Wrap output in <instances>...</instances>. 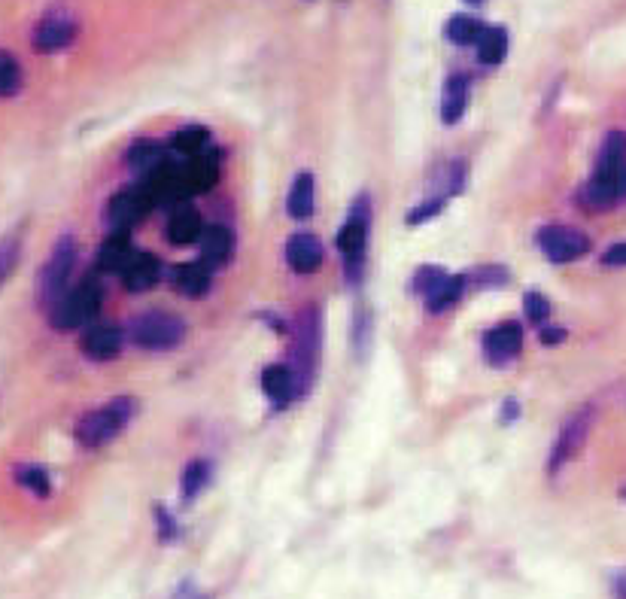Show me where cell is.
I'll return each instance as SVG.
<instances>
[{
    "label": "cell",
    "instance_id": "obj_12",
    "mask_svg": "<svg viewBox=\"0 0 626 599\" xmlns=\"http://www.w3.org/2000/svg\"><path fill=\"white\" fill-rule=\"evenodd\" d=\"M286 262L295 274H313L326 262L323 241L313 235H292L286 244Z\"/></svg>",
    "mask_w": 626,
    "mask_h": 599
},
{
    "label": "cell",
    "instance_id": "obj_15",
    "mask_svg": "<svg viewBox=\"0 0 626 599\" xmlns=\"http://www.w3.org/2000/svg\"><path fill=\"white\" fill-rule=\"evenodd\" d=\"M523 347V329L517 323H502L484 335V350L490 362H508Z\"/></svg>",
    "mask_w": 626,
    "mask_h": 599
},
{
    "label": "cell",
    "instance_id": "obj_2",
    "mask_svg": "<svg viewBox=\"0 0 626 599\" xmlns=\"http://www.w3.org/2000/svg\"><path fill=\"white\" fill-rule=\"evenodd\" d=\"M134 417V399L119 396L107 402L98 411H89L80 423H76V444L86 447V451H98V447L110 444Z\"/></svg>",
    "mask_w": 626,
    "mask_h": 599
},
{
    "label": "cell",
    "instance_id": "obj_35",
    "mask_svg": "<svg viewBox=\"0 0 626 599\" xmlns=\"http://www.w3.org/2000/svg\"><path fill=\"white\" fill-rule=\"evenodd\" d=\"M441 207H444V198L438 195V198L426 201L423 207H414V210L408 213V222H411V226H417V222H426V219H432Z\"/></svg>",
    "mask_w": 626,
    "mask_h": 599
},
{
    "label": "cell",
    "instance_id": "obj_11",
    "mask_svg": "<svg viewBox=\"0 0 626 599\" xmlns=\"http://www.w3.org/2000/svg\"><path fill=\"white\" fill-rule=\"evenodd\" d=\"M149 207H152V204H149V198L143 195L140 186L125 189V192H119V195L110 201V207H107V222L113 226V232H128L131 226H137V222L146 216Z\"/></svg>",
    "mask_w": 626,
    "mask_h": 599
},
{
    "label": "cell",
    "instance_id": "obj_36",
    "mask_svg": "<svg viewBox=\"0 0 626 599\" xmlns=\"http://www.w3.org/2000/svg\"><path fill=\"white\" fill-rule=\"evenodd\" d=\"M602 262H605V265H626V244H614V247H608V250H605V256H602Z\"/></svg>",
    "mask_w": 626,
    "mask_h": 599
},
{
    "label": "cell",
    "instance_id": "obj_32",
    "mask_svg": "<svg viewBox=\"0 0 626 599\" xmlns=\"http://www.w3.org/2000/svg\"><path fill=\"white\" fill-rule=\"evenodd\" d=\"M19 265V238H4L0 241V286H4Z\"/></svg>",
    "mask_w": 626,
    "mask_h": 599
},
{
    "label": "cell",
    "instance_id": "obj_17",
    "mask_svg": "<svg viewBox=\"0 0 626 599\" xmlns=\"http://www.w3.org/2000/svg\"><path fill=\"white\" fill-rule=\"evenodd\" d=\"M198 247H201V262L225 265L234 253V235L225 226H207L198 238Z\"/></svg>",
    "mask_w": 626,
    "mask_h": 599
},
{
    "label": "cell",
    "instance_id": "obj_24",
    "mask_svg": "<svg viewBox=\"0 0 626 599\" xmlns=\"http://www.w3.org/2000/svg\"><path fill=\"white\" fill-rule=\"evenodd\" d=\"M286 210L292 219H307L313 213V177L310 174H298L292 189H289V198H286Z\"/></svg>",
    "mask_w": 626,
    "mask_h": 599
},
{
    "label": "cell",
    "instance_id": "obj_26",
    "mask_svg": "<svg viewBox=\"0 0 626 599\" xmlns=\"http://www.w3.org/2000/svg\"><path fill=\"white\" fill-rule=\"evenodd\" d=\"M475 46H478V58L484 64H502L508 55V34H505V28H484Z\"/></svg>",
    "mask_w": 626,
    "mask_h": 599
},
{
    "label": "cell",
    "instance_id": "obj_40",
    "mask_svg": "<svg viewBox=\"0 0 626 599\" xmlns=\"http://www.w3.org/2000/svg\"><path fill=\"white\" fill-rule=\"evenodd\" d=\"M468 4H481V0H468Z\"/></svg>",
    "mask_w": 626,
    "mask_h": 599
},
{
    "label": "cell",
    "instance_id": "obj_25",
    "mask_svg": "<svg viewBox=\"0 0 626 599\" xmlns=\"http://www.w3.org/2000/svg\"><path fill=\"white\" fill-rule=\"evenodd\" d=\"M128 165L137 171V174H149L155 171L159 165H165V153H162V146L159 143H152V140H140L128 149Z\"/></svg>",
    "mask_w": 626,
    "mask_h": 599
},
{
    "label": "cell",
    "instance_id": "obj_9",
    "mask_svg": "<svg viewBox=\"0 0 626 599\" xmlns=\"http://www.w3.org/2000/svg\"><path fill=\"white\" fill-rule=\"evenodd\" d=\"M76 31H80V25H76L73 13L67 10H52L40 19V25L34 28V49L37 52H61L67 49L73 40H76Z\"/></svg>",
    "mask_w": 626,
    "mask_h": 599
},
{
    "label": "cell",
    "instance_id": "obj_29",
    "mask_svg": "<svg viewBox=\"0 0 626 599\" xmlns=\"http://www.w3.org/2000/svg\"><path fill=\"white\" fill-rule=\"evenodd\" d=\"M22 89V67L19 61L0 49V98H13Z\"/></svg>",
    "mask_w": 626,
    "mask_h": 599
},
{
    "label": "cell",
    "instance_id": "obj_3",
    "mask_svg": "<svg viewBox=\"0 0 626 599\" xmlns=\"http://www.w3.org/2000/svg\"><path fill=\"white\" fill-rule=\"evenodd\" d=\"M317 359H320V311L317 308H304L295 320V332H292V374L298 393H304L313 381V371H317Z\"/></svg>",
    "mask_w": 626,
    "mask_h": 599
},
{
    "label": "cell",
    "instance_id": "obj_34",
    "mask_svg": "<svg viewBox=\"0 0 626 599\" xmlns=\"http://www.w3.org/2000/svg\"><path fill=\"white\" fill-rule=\"evenodd\" d=\"M444 277H447V274H444L441 268H420V271H417V289H420L423 295H429Z\"/></svg>",
    "mask_w": 626,
    "mask_h": 599
},
{
    "label": "cell",
    "instance_id": "obj_7",
    "mask_svg": "<svg viewBox=\"0 0 626 599\" xmlns=\"http://www.w3.org/2000/svg\"><path fill=\"white\" fill-rule=\"evenodd\" d=\"M73 265H76V247L70 238H61L52 250V259L46 262L43 274H40V302L52 311L61 298L67 295V280L73 274Z\"/></svg>",
    "mask_w": 626,
    "mask_h": 599
},
{
    "label": "cell",
    "instance_id": "obj_6",
    "mask_svg": "<svg viewBox=\"0 0 626 599\" xmlns=\"http://www.w3.org/2000/svg\"><path fill=\"white\" fill-rule=\"evenodd\" d=\"M368 207L365 201H356L353 213L347 216V222L338 232V250H341V259H344V271L347 277L356 283L359 274H362V265H365V247H368Z\"/></svg>",
    "mask_w": 626,
    "mask_h": 599
},
{
    "label": "cell",
    "instance_id": "obj_20",
    "mask_svg": "<svg viewBox=\"0 0 626 599\" xmlns=\"http://www.w3.org/2000/svg\"><path fill=\"white\" fill-rule=\"evenodd\" d=\"M201 232H204V222L192 207H180L168 222V241L171 244H192V241L201 238Z\"/></svg>",
    "mask_w": 626,
    "mask_h": 599
},
{
    "label": "cell",
    "instance_id": "obj_13",
    "mask_svg": "<svg viewBox=\"0 0 626 599\" xmlns=\"http://www.w3.org/2000/svg\"><path fill=\"white\" fill-rule=\"evenodd\" d=\"M180 180H183V189L186 195L189 192H207L213 189V183L219 180V156L216 153H198L186 162V168L180 171Z\"/></svg>",
    "mask_w": 626,
    "mask_h": 599
},
{
    "label": "cell",
    "instance_id": "obj_21",
    "mask_svg": "<svg viewBox=\"0 0 626 599\" xmlns=\"http://www.w3.org/2000/svg\"><path fill=\"white\" fill-rule=\"evenodd\" d=\"M134 253H137V250H134V244H131L128 232H113V235L101 244L98 262H101L107 271H122Z\"/></svg>",
    "mask_w": 626,
    "mask_h": 599
},
{
    "label": "cell",
    "instance_id": "obj_28",
    "mask_svg": "<svg viewBox=\"0 0 626 599\" xmlns=\"http://www.w3.org/2000/svg\"><path fill=\"white\" fill-rule=\"evenodd\" d=\"M207 128H201V125H189V128H183V131H177L174 134V140H171V146L177 149L180 156H198V153H204L207 149Z\"/></svg>",
    "mask_w": 626,
    "mask_h": 599
},
{
    "label": "cell",
    "instance_id": "obj_27",
    "mask_svg": "<svg viewBox=\"0 0 626 599\" xmlns=\"http://www.w3.org/2000/svg\"><path fill=\"white\" fill-rule=\"evenodd\" d=\"M481 31H484V25L475 16H468V13H459V16H453L447 22V40L456 43V46H472V43H478Z\"/></svg>",
    "mask_w": 626,
    "mask_h": 599
},
{
    "label": "cell",
    "instance_id": "obj_10",
    "mask_svg": "<svg viewBox=\"0 0 626 599\" xmlns=\"http://www.w3.org/2000/svg\"><path fill=\"white\" fill-rule=\"evenodd\" d=\"M590 420H593V411L590 408H581L578 414H572L563 423V429L557 435V444H554V454H551V472L563 469L581 451L584 441H587V432H590Z\"/></svg>",
    "mask_w": 626,
    "mask_h": 599
},
{
    "label": "cell",
    "instance_id": "obj_16",
    "mask_svg": "<svg viewBox=\"0 0 626 599\" xmlns=\"http://www.w3.org/2000/svg\"><path fill=\"white\" fill-rule=\"evenodd\" d=\"M83 350L95 362L116 359L119 350H122V329L119 326H110V323H101V326L89 329L86 338H83Z\"/></svg>",
    "mask_w": 626,
    "mask_h": 599
},
{
    "label": "cell",
    "instance_id": "obj_38",
    "mask_svg": "<svg viewBox=\"0 0 626 599\" xmlns=\"http://www.w3.org/2000/svg\"><path fill=\"white\" fill-rule=\"evenodd\" d=\"M614 593H617L620 599H626V572H620V575L614 578Z\"/></svg>",
    "mask_w": 626,
    "mask_h": 599
},
{
    "label": "cell",
    "instance_id": "obj_23",
    "mask_svg": "<svg viewBox=\"0 0 626 599\" xmlns=\"http://www.w3.org/2000/svg\"><path fill=\"white\" fill-rule=\"evenodd\" d=\"M465 277H444L429 295H426V308L432 311V314H441V311H447V308H453L459 298H462V292H465Z\"/></svg>",
    "mask_w": 626,
    "mask_h": 599
},
{
    "label": "cell",
    "instance_id": "obj_5",
    "mask_svg": "<svg viewBox=\"0 0 626 599\" xmlns=\"http://www.w3.org/2000/svg\"><path fill=\"white\" fill-rule=\"evenodd\" d=\"M131 341L143 350H171L183 341L186 326L180 317L165 314V311H149L131 323Z\"/></svg>",
    "mask_w": 626,
    "mask_h": 599
},
{
    "label": "cell",
    "instance_id": "obj_30",
    "mask_svg": "<svg viewBox=\"0 0 626 599\" xmlns=\"http://www.w3.org/2000/svg\"><path fill=\"white\" fill-rule=\"evenodd\" d=\"M207 478H210V466H207L204 460L189 463V466H186V472H183V499H186V502H192V499L204 490Z\"/></svg>",
    "mask_w": 626,
    "mask_h": 599
},
{
    "label": "cell",
    "instance_id": "obj_19",
    "mask_svg": "<svg viewBox=\"0 0 626 599\" xmlns=\"http://www.w3.org/2000/svg\"><path fill=\"white\" fill-rule=\"evenodd\" d=\"M468 107V80L462 73H453V77L444 83V98H441V119L447 125H456L462 119Z\"/></svg>",
    "mask_w": 626,
    "mask_h": 599
},
{
    "label": "cell",
    "instance_id": "obj_37",
    "mask_svg": "<svg viewBox=\"0 0 626 599\" xmlns=\"http://www.w3.org/2000/svg\"><path fill=\"white\" fill-rule=\"evenodd\" d=\"M563 338H566V332H563V329L541 326V341H544V344H557V341H563Z\"/></svg>",
    "mask_w": 626,
    "mask_h": 599
},
{
    "label": "cell",
    "instance_id": "obj_18",
    "mask_svg": "<svg viewBox=\"0 0 626 599\" xmlns=\"http://www.w3.org/2000/svg\"><path fill=\"white\" fill-rule=\"evenodd\" d=\"M262 390L271 402H289L298 393L292 368L289 365H268L262 371Z\"/></svg>",
    "mask_w": 626,
    "mask_h": 599
},
{
    "label": "cell",
    "instance_id": "obj_41",
    "mask_svg": "<svg viewBox=\"0 0 626 599\" xmlns=\"http://www.w3.org/2000/svg\"><path fill=\"white\" fill-rule=\"evenodd\" d=\"M623 499H626V487H623Z\"/></svg>",
    "mask_w": 626,
    "mask_h": 599
},
{
    "label": "cell",
    "instance_id": "obj_33",
    "mask_svg": "<svg viewBox=\"0 0 626 599\" xmlns=\"http://www.w3.org/2000/svg\"><path fill=\"white\" fill-rule=\"evenodd\" d=\"M523 308H526V317H529L535 326H544L547 317H551V302H547V298H544L541 292H526Z\"/></svg>",
    "mask_w": 626,
    "mask_h": 599
},
{
    "label": "cell",
    "instance_id": "obj_4",
    "mask_svg": "<svg viewBox=\"0 0 626 599\" xmlns=\"http://www.w3.org/2000/svg\"><path fill=\"white\" fill-rule=\"evenodd\" d=\"M101 298H104L101 283L98 280H83L52 308V323L58 329H76V326L92 323L101 311Z\"/></svg>",
    "mask_w": 626,
    "mask_h": 599
},
{
    "label": "cell",
    "instance_id": "obj_1",
    "mask_svg": "<svg viewBox=\"0 0 626 599\" xmlns=\"http://www.w3.org/2000/svg\"><path fill=\"white\" fill-rule=\"evenodd\" d=\"M626 198V131L614 128L599 146L593 177L578 192V204L590 213H602Z\"/></svg>",
    "mask_w": 626,
    "mask_h": 599
},
{
    "label": "cell",
    "instance_id": "obj_22",
    "mask_svg": "<svg viewBox=\"0 0 626 599\" xmlns=\"http://www.w3.org/2000/svg\"><path fill=\"white\" fill-rule=\"evenodd\" d=\"M174 286L186 295H204L210 289V265L207 262H186L174 271Z\"/></svg>",
    "mask_w": 626,
    "mask_h": 599
},
{
    "label": "cell",
    "instance_id": "obj_8",
    "mask_svg": "<svg viewBox=\"0 0 626 599\" xmlns=\"http://www.w3.org/2000/svg\"><path fill=\"white\" fill-rule=\"evenodd\" d=\"M535 244L551 262H575L590 253V238L569 226H547L535 235Z\"/></svg>",
    "mask_w": 626,
    "mask_h": 599
},
{
    "label": "cell",
    "instance_id": "obj_31",
    "mask_svg": "<svg viewBox=\"0 0 626 599\" xmlns=\"http://www.w3.org/2000/svg\"><path fill=\"white\" fill-rule=\"evenodd\" d=\"M16 481L22 484V487H28L31 493H37V496H49V475H46V469H40V466H19L16 469Z\"/></svg>",
    "mask_w": 626,
    "mask_h": 599
},
{
    "label": "cell",
    "instance_id": "obj_39",
    "mask_svg": "<svg viewBox=\"0 0 626 599\" xmlns=\"http://www.w3.org/2000/svg\"><path fill=\"white\" fill-rule=\"evenodd\" d=\"M514 414H520V408H517V402H508V405H505V417H502V420L508 423V420H511Z\"/></svg>",
    "mask_w": 626,
    "mask_h": 599
},
{
    "label": "cell",
    "instance_id": "obj_14",
    "mask_svg": "<svg viewBox=\"0 0 626 599\" xmlns=\"http://www.w3.org/2000/svg\"><path fill=\"white\" fill-rule=\"evenodd\" d=\"M119 274H122L125 289H131V292H146V289H152L155 283H159L162 265H159V259H155L152 253H140V250H137Z\"/></svg>",
    "mask_w": 626,
    "mask_h": 599
}]
</instances>
